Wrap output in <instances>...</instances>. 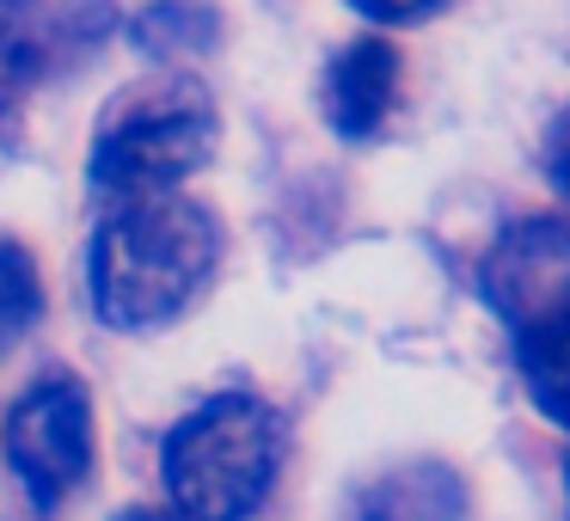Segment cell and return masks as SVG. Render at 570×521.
Instances as JSON below:
<instances>
[{
	"instance_id": "14",
	"label": "cell",
	"mask_w": 570,
	"mask_h": 521,
	"mask_svg": "<svg viewBox=\"0 0 570 521\" xmlns=\"http://www.w3.org/2000/svg\"><path fill=\"white\" fill-rule=\"evenodd\" d=\"M124 521H173V515H160V509H129Z\"/></svg>"
},
{
	"instance_id": "8",
	"label": "cell",
	"mask_w": 570,
	"mask_h": 521,
	"mask_svg": "<svg viewBox=\"0 0 570 521\" xmlns=\"http://www.w3.org/2000/svg\"><path fill=\"white\" fill-rule=\"evenodd\" d=\"M515 362H521V386H528L533 411L570 435V313L528 325L515 337Z\"/></svg>"
},
{
	"instance_id": "13",
	"label": "cell",
	"mask_w": 570,
	"mask_h": 521,
	"mask_svg": "<svg viewBox=\"0 0 570 521\" xmlns=\"http://www.w3.org/2000/svg\"><path fill=\"white\" fill-rule=\"evenodd\" d=\"M540 166L546 178H552V190L570 203V105L552 117V129H546V148H540Z\"/></svg>"
},
{
	"instance_id": "2",
	"label": "cell",
	"mask_w": 570,
	"mask_h": 521,
	"mask_svg": "<svg viewBox=\"0 0 570 521\" xmlns=\"http://www.w3.org/2000/svg\"><path fill=\"white\" fill-rule=\"evenodd\" d=\"M283 466V417L252 393H222L173 423L160 448L166 497L185 521H246Z\"/></svg>"
},
{
	"instance_id": "11",
	"label": "cell",
	"mask_w": 570,
	"mask_h": 521,
	"mask_svg": "<svg viewBox=\"0 0 570 521\" xmlns=\"http://www.w3.org/2000/svg\"><path fill=\"white\" fill-rule=\"evenodd\" d=\"M31 31H26V19L19 13H7L0 7V117H7V105L26 92V80H31Z\"/></svg>"
},
{
	"instance_id": "1",
	"label": "cell",
	"mask_w": 570,
	"mask_h": 521,
	"mask_svg": "<svg viewBox=\"0 0 570 521\" xmlns=\"http://www.w3.org/2000/svg\"><path fill=\"white\" fill-rule=\"evenodd\" d=\"M222 264V227L190 197H141L124 203L111 222L92 234L87 288L105 325L117 332H154L173 313L209 288Z\"/></svg>"
},
{
	"instance_id": "3",
	"label": "cell",
	"mask_w": 570,
	"mask_h": 521,
	"mask_svg": "<svg viewBox=\"0 0 570 521\" xmlns=\"http://www.w3.org/2000/svg\"><path fill=\"white\" fill-rule=\"evenodd\" d=\"M222 117L203 80H141L124 99L105 111L99 136H92V160L87 178L92 190L117 203H141V197H173L178 178H190L197 166H209Z\"/></svg>"
},
{
	"instance_id": "12",
	"label": "cell",
	"mask_w": 570,
	"mask_h": 521,
	"mask_svg": "<svg viewBox=\"0 0 570 521\" xmlns=\"http://www.w3.org/2000/svg\"><path fill=\"white\" fill-rule=\"evenodd\" d=\"M448 0H350V13H362L368 26H417V19L442 13Z\"/></svg>"
},
{
	"instance_id": "4",
	"label": "cell",
	"mask_w": 570,
	"mask_h": 521,
	"mask_svg": "<svg viewBox=\"0 0 570 521\" xmlns=\"http://www.w3.org/2000/svg\"><path fill=\"white\" fill-rule=\"evenodd\" d=\"M7 460L43 509L80 491V479L92 472V393L75 374H50L13 405Z\"/></svg>"
},
{
	"instance_id": "5",
	"label": "cell",
	"mask_w": 570,
	"mask_h": 521,
	"mask_svg": "<svg viewBox=\"0 0 570 521\" xmlns=\"http://www.w3.org/2000/svg\"><path fill=\"white\" fill-rule=\"evenodd\" d=\"M484 301L503 313L509 332L546 325L570 313V222L558 215H528L497 234L484 252Z\"/></svg>"
},
{
	"instance_id": "9",
	"label": "cell",
	"mask_w": 570,
	"mask_h": 521,
	"mask_svg": "<svg viewBox=\"0 0 570 521\" xmlns=\"http://www.w3.org/2000/svg\"><path fill=\"white\" fill-rule=\"evenodd\" d=\"M136 50L160 56V62H185V56H203L215 43V13L197 7V0H160L148 13H136Z\"/></svg>"
},
{
	"instance_id": "7",
	"label": "cell",
	"mask_w": 570,
	"mask_h": 521,
	"mask_svg": "<svg viewBox=\"0 0 570 521\" xmlns=\"http://www.w3.org/2000/svg\"><path fill=\"white\" fill-rule=\"evenodd\" d=\"M466 484L454 466H399L362 491L356 521H460Z\"/></svg>"
},
{
	"instance_id": "10",
	"label": "cell",
	"mask_w": 570,
	"mask_h": 521,
	"mask_svg": "<svg viewBox=\"0 0 570 521\" xmlns=\"http://www.w3.org/2000/svg\"><path fill=\"white\" fill-rule=\"evenodd\" d=\"M43 313V283H38V258L19 239H0V350L38 325Z\"/></svg>"
},
{
	"instance_id": "6",
	"label": "cell",
	"mask_w": 570,
	"mask_h": 521,
	"mask_svg": "<svg viewBox=\"0 0 570 521\" xmlns=\"http://www.w3.org/2000/svg\"><path fill=\"white\" fill-rule=\"evenodd\" d=\"M399 80H405V56L393 38L368 31V38L344 43L320 75V111L344 141H368L386 129L399 105Z\"/></svg>"
}]
</instances>
